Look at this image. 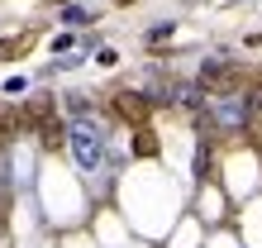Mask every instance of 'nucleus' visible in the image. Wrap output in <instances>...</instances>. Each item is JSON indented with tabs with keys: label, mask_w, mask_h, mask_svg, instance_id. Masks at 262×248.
Masks as SVG:
<instances>
[{
	"label": "nucleus",
	"mask_w": 262,
	"mask_h": 248,
	"mask_svg": "<svg viewBox=\"0 0 262 248\" xmlns=\"http://www.w3.org/2000/svg\"><path fill=\"white\" fill-rule=\"evenodd\" d=\"M115 115L124 124H134V129H143L152 115V96L148 91H115Z\"/></svg>",
	"instance_id": "obj_1"
},
{
	"label": "nucleus",
	"mask_w": 262,
	"mask_h": 248,
	"mask_svg": "<svg viewBox=\"0 0 262 248\" xmlns=\"http://www.w3.org/2000/svg\"><path fill=\"white\" fill-rule=\"evenodd\" d=\"M67 143H72V153H76V162H81L86 172H96V167H100V158H105V148H100V138H96V129H86V124H81V129H72V138H67Z\"/></svg>",
	"instance_id": "obj_2"
},
{
	"label": "nucleus",
	"mask_w": 262,
	"mask_h": 248,
	"mask_svg": "<svg viewBox=\"0 0 262 248\" xmlns=\"http://www.w3.org/2000/svg\"><path fill=\"white\" fill-rule=\"evenodd\" d=\"M200 86H205V91H234L238 72L224 67V62H205V67H200Z\"/></svg>",
	"instance_id": "obj_3"
},
{
	"label": "nucleus",
	"mask_w": 262,
	"mask_h": 248,
	"mask_svg": "<svg viewBox=\"0 0 262 248\" xmlns=\"http://www.w3.org/2000/svg\"><path fill=\"white\" fill-rule=\"evenodd\" d=\"M38 138H43V148H48V153H57V148L67 143V134H62V124H57V119H43L38 124Z\"/></svg>",
	"instance_id": "obj_4"
},
{
	"label": "nucleus",
	"mask_w": 262,
	"mask_h": 248,
	"mask_svg": "<svg viewBox=\"0 0 262 248\" xmlns=\"http://www.w3.org/2000/svg\"><path fill=\"white\" fill-rule=\"evenodd\" d=\"M134 153H138V158H158V134H152L148 124L134 129Z\"/></svg>",
	"instance_id": "obj_5"
},
{
	"label": "nucleus",
	"mask_w": 262,
	"mask_h": 248,
	"mask_svg": "<svg viewBox=\"0 0 262 248\" xmlns=\"http://www.w3.org/2000/svg\"><path fill=\"white\" fill-rule=\"evenodd\" d=\"M29 43H34V38H29V34H24V38H5V43H0V62H10L14 53H24V48H29Z\"/></svg>",
	"instance_id": "obj_6"
},
{
	"label": "nucleus",
	"mask_w": 262,
	"mask_h": 248,
	"mask_svg": "<svg viewBox=\"0 0 262 248\" xmlns=\"http://www.w3.org/2000/svg\"><path fill=\"white\" fill-rule=\"evenodd\" d=\"M62 19H67V24H86V19H91V10H86V5H67Z\"/></svg>",
	"instance_id": "obj_7"
},
{
	"label": "nucleus",
	"mask_w": 262,
	"mask_h": 248,
	"mask_svg": "<svg viewBox=\"0 0 262 248\" xmlns=\"http://www.w3.org/2000/svg\"><path fill=\"white\" fill-rule=\"evenodd\" d=\"M172 38V24H152V34H148V43H167Z\"/></svg>",
	"instance_id": "obj_8"
}]
</instances>
